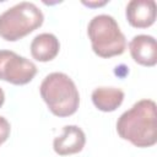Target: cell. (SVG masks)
Masks as SVG:
<instances>
[{
	"label": "cell",
	"instance_id": "obj_1",
	"mask_svg": "<svg viewBox=\"0 0 157 157\" xmlns=\"http://www.w3.org/2000/svg\"><path fill=\"white\" fill-rule=\"evenodd\" d=\"M117 131L136 147H151L157 142L156 103L141 99L124 112L117 121Z\"/></svg>",
	"mask_w": 157,
	"mask_h": 157
},
{
	"label": "cell",
	"instance_id": "obj_2",
	"mask_svg": "<svg viewBox=\"0 0 157 157\" xmlns=\"http://www.w3.org/2000/svg\"><path fill=\"white\" fill-rule=\"evenodd\" d=\"M39 92L49 110L56 117L72 115L80 104L75 82L64 72H52L44 77Z\"/></svg>",
	"mask_w": 157,
	"mask_h": 157
},
{
	"label": "cell",
	"instance_id": "obj_3",
	"mask_svg": "<svg viewBox=\"0 0 157 157\" xmlns=\"http://www.w3.org/2000/svg\"><path fill=\"white\" fill-rule=\"evenodd\" d=\"M87 34L93 52L101 58H112L124 53L126 39L114 17L110 15L94 16L87 27Z\"/></svg>",
	"mask_w": 157,
	"mask_h": 157
},
{
	"label": "cell",
	"instance_id": "obj_4",
	"mask_svg": "<svg viewBox=\"0 0 157 157\" xmlns=\"http://www.w3.org/2000/svg\"><path fill=\"white\" fill-rule=\"evenodd\" d=\"M43 21V12L37 5L18 2L0 15V37L9 42L18 40L40 27Z\"/></svg>",
	"mask_w": 157,
	"mask_h": 157
},
{
	"label": "cell",
	"instance_id": "obj_5",
	"mask_svg": "<svg viewBox=\"0 0 157 157\" xmlns=\"http://www.w3.org/2000/svg\"><path fill=\"white\" fill-rule=\"evenodd\" d=\"M37 74V66L12 50H0V80L12 85H26Z\"/></svg>",
	"mask_w": 157,
	"mask_h": 157
},
{
	"label": "cell",
	"instance_id": "obj_6",
	"mask_svg": "<svg viewBox=\"0 0 157 157\" xmlns=\"http://www.w3.org/2000/svg\"><path fill=\"white\" fill-rule=\"evenodd\" d=\"M128 22L135 28H147L156 21V2L153 0H131L125 10Z\"/></svg>",
	"mask_w": 157,
	"mask_h": 157
},
{
	"label": "cell",
	"instance_id": "obj_7",
	"mask_svg": "<svg viewBox=\"0 0 157 157\" xmlns=\"http://www.w3.org/2000/svg\"><path fill=\"white\" fill-rule=\"evenodd\" d=\"M131 58L142 66H155L157 63L156 39L148 34H137L129 43Z\"/></svg>",
	"mask_w": 157,
	"mask_h": 157
},
{
	"label": "cell",
	"instance_id": "obj_8",
	"mask_svg": "<svg viewBox=\"0 0 157 157\" xmlns=\"http://www.w3.org/2000/svg\"><path fill=\"white\" fill-rule=\"evenodd\" d=\"M64 132L53 141V148L59 156H67L80 152L85 144L86 136L81 128L76 125H65L63 128Z\"/></svg>",
	"mask_w": 157,
	"mask_h": 157
},
{
	"label": "cell",
	"instance_id": "obj_9",
	"mask_svg": "<svg viewBox=\"0 0 157 157\" xmlns=\"http://www.w3.org/2000/svg\"><path fill=\"white\" fill-rule=\"evenodd\" d=\"M60 49L59 39L52 33H40L31 43V54L33 59L45 63L53 60Z\"/></svg>",
	"mask_w": 157,
	"mask_h": 157
},
{
	"label": "cell",
	"instance_id": "obj_10",
	"mask_svg": "<svg viewBox=\"0 0 157 157\" xmlns=\"http://www.w3.org/2000/svg\"><path fill=\"white\" fill-rule=\"evenodd\" d=\"M124 92L117 87H98L92 92L94 107L102 112H114L124 101Z\"/></svg>",
	"mask_w": 157,
	"mask_h": 157
},
{
	"label": "cell",
	"instance_id": "obj_11",
	"mask_svg": "<svg viewBox=\"0 0 157 157\" xmlns=\"http://www.w3.org/2000/svg\"><path fill=\"white\" fill-rule=\"evenodd\" d=\"M10 129H11L10 123L4 117L0 115V145L7 140V137L10 135Z\"/></svg>",
	"mask_w": 157,
	"mask_h": 157
},
{
	"label": "cell",
	"instance_id": "obj_12",
	"mask_svg": "<svg viewBox=\"0 0 157 157\" xmlns=\"http://www.w3.org/2000/svg\"><path fill=\"white\" fill-rule=\"evenodd\" d=\"M108 1H102V2H86V1H82V4L83 5H87V6H91V7H96V6H103V5H105Z\"/></svg>",
	"mask_w": 157,
	"mask_h": 157
},
{
	"label": "cell",
	"instance_id": "obj_13",
	"mask_svg": "<svg viewBox=\"0 0 157 157\" xmlns=\"http://www.w3.org/2000/svg\"><path fill=\"white\" fill-rule=\"evenodd\" d=\"M4 102H5V93H4L2 88L0 87V107L4 104Z\"/></svg>",
	"mask_w": 157,
	"mask_h": 157
}]
</instances>
